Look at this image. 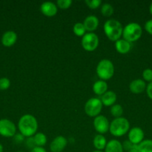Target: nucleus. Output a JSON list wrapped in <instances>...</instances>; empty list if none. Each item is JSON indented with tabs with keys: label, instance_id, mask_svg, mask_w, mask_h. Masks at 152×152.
<instances>
[{
	"label": "nucleus",
	"instance_id": "obj_1",
	"mask_svg": "<svg viewBox=\"0 0 152 152\" xmlns=\"http://www.w3.org/2000/svg\"><path fill=\"white\" fill-rule=\"evenodd\" d=\"M18 129L19 133L25 137H33L38 129V123L36 117L28 114L22 115L18 122Z\"/></svg>",
	"mask_w": 152,
	"mask_h": 152
},
{
	"label": "nucleus",
	"instance_id": "obj_2",
	"mask_svg": "<svg viewBox=\"0 0 152 152\" xmlns=\"http://www.w3.org/2000/svg\"><path fill=\"white\" fill-rule=\"evenodd\" d=\"M104 34L112 42H116L121 39L123 32V26L119 21L115 19H107L103 26Z\"/></svg>",
	"mask_w": 152,
	"mask_h": 152
},
{
	"label": "nucleus",
	"instance_id": "obj_3",
	"mask_svg": "<svg viewBox=\"0 0 152 152\" xmlns=\"http://www.w3.org/2000/svg\"><path fill=\"white\" fill-rule=\"evenodd\" d=\"M130 122L125 117L115 118L110 123L109 132L113 136L120 137L128 133L130 130Z\"/></svg>",
	"mask_w": 152,
	"mask_h": 152
},
{
	"label": "nucleus",
	"instance_id": "obj_4",
	"mask_svg": "<svg viewBox=\"0 0 152 152\" xmlns=\"http://www.w3.org/2000/svg\"><path fill=\"white\" fill-rule=\"evenodd\" d=\"M142 35V28L137 22H130L123 28L122 37L124 39L132 43L141 38Z\"/></svg>",
	"mask_w": 152,
	"mask_h": 152
},
{
	"label": "nucleus",
	"instance_id": "obj_5",
	"mask_svg": "<svg viewBox=\"0 0 152 152\" xmlns=\"http://www.w3.org/2000/svg\"><path fill=\"white\" fill-rule=\"evenodd\" d=\"M114 65L110 59H103L99 61L96 66V74L100 80L107 81L114 75Z\"/></svg>",
	"mask_w": 152,
	"mask_h": 152
},
{
	"label": "nucleus",
	"instance_id": "obj_6",
	"mask_svg": "<svg viewBox=\"0 0 152 152\" xmlns=\"http://www.w3.org/2000/svg\"><path fill=\"white\" fill-rule=\"evenodd\" d=\"M103 104L101 99L97 97H92L88 99L84 105V111L87 116L95 118L100 115L102 111Z\"/></svg>",
	"mask_w": 152,
	"mask_h": 152
},
{
	"label": "nucleus",
	"instance_id": "obj_7",
	"mask_svg": "<svg viewBox=\"0 0 152 152\" xmlns=\"http://www.w3.org/2000/svg\"><path fill=\"white\" fill-rule=\"evenodd\" d=\"M98 45L99 38L94 32L86 33V34L81 38V46L86 51H94L98 47Z\"/></svg>",
	"mask_w": 152,
	"mask_h": 152
},
{
	"label": "nucleus",
	"instance_id": "obj_8",
	"mask_svg": "<svg viewBox=\"0 0 152 152\" xmlns=\"http://www.w3.org/2000/svg\"><path fill=\"white\" fill-rule=\"evenodd\" d=\"M16 133V125L8 119L0 120V135L4 137H13Z\"/></svg>",
	"mask_w": 152,
	"mask_h": 152
},
{
	"label": "nucleus",
	"instance_id": "obj_9",
	"mask_svg": "<svg viewBox=\"0 0 152 152\" xmlns=\"http://www.w3.org/2000/svg\"><path fill=\"white\" fill-rule=\"evenodd\" d=\"M110 123L108 119L105 116L100 114L94 118L93 127L95 130L98 132V134L103 135L109 132Z\"/></svg>",
	"mask_w": 152,
	"mask_h": 152
},
{
	"label": "nucleus",
	"instance_id": "obj_10",
	"mask_svg": "<svg viewBox=\"0 0 152 152\" xmlns=\"http://www.w3.org/2000/svg\"><path fill=\"white\" fill-rule=\"evenodd\" d=\"M144 132L139 127H134L128 132V140L135 145H138L140 142H142L144 140Z\"/></svg>",
	"mask_w": 152,
	"mask_h": 152
},
{
	"label": "nucleus",
	"instance_id": "obj_11",
	"mask_svg": "<svg viewBox=\"0 0 152 152\" xmlns=\"http://www.w3.org/2000/svg\"><path fill=\"white\" fill-rule=\"evenodd\" d=\"M67 143H68V141L66 138L64 137L63 136L59 135L54 138L53 140L51 142L49 148H50L51 152H62L66 147Z\"/></svg>",
	"mask_w": 152,
	"mask_h": 152
},
{
	"label": "nucleus",
	"instance_id": "obj_12",
	"mask_svg": "<svg viewBox=\"0 0 152 152\" xmlns=\"http://www.w3.org/2000/svg\"><path fill=\"white\" fill-rule=\"evenodd\" d=\"M40 10L44 16L52 17L58 13V7L57 4L52 1H44L40 5Z\"/></svg>",
	"mask_w": 152,
	"mask_h": 152
},
{
	"label": "nucleus",
	"instance_id": "obj_13",
	"mask_svg": "<svg viewBox=\"0 0 152 152\" xmlns=\"http://www.w3.org/2000/svg\"><path fill=\"white\" fill-rule=\"evenodd\" d=\"M1 41L4 47H11L17 41V34L13 31H6L3 34Z\"/></svg>",
	"mask_w": 152,
	"mask_h": 152
},
{
	"label": "nucleus",
	"instance_id": "obj_14",
	"mask_svg": "<svg viewBox=\"0 0 152 152\" xmlns=\"http://www.w3.org/2000/svg\"><path fill=\"white\" fill-rule=\"evenodd\" d=\"M86 31L89 33H92L98 28L99 25V20L98 17L94 15H89L84 19L83 22Z\"/></svg>",
	"mask_w": 152,
	"mask_h": 152
},
{
	"label": "nucleus",
	"instance_id": "obj_15",
	"mask_svg": "<svg viewBox=\"0 0 152 152\" xmlns=\"http://www.w3.org/2000/svg\"><path fill=\"white\" fill-rule=\"evenodd\" d=\"M146 86L147 85L144 80L142 79H136L131 82L129 85V89L133 94H139L146 90Z\"/></svg>",
	"mask_w": 152,
	"mask_h": 152
},
{
	"label": "nucleus",
	"instance_id": "obj_16",
	"mask_svg": "<svg viewBox=\"0 0 152 152\" xmlns=\"http://www.w3.org/2000/svg\"><path fill=\"white\" fill-rule=\"evenodd\" d=\"M100 99H101L103 105L107 107H111L112 105L116 103V100H117V95L113 91H107L102 96H101Z\"/></svg>",
	"mask_w": 152,
	"mask_h": 152
},
{
	"label": "nucleus",
	"instance_id": "obj_17",
	"mask_svg": "<svg viewBox=\"0 0 152 152\" xmlns=\"http://www.w3.org/2000/svg\"><path fill=\"white\" fill-rule=\"evenodd\" d=\"M131 43L127 40L122 39H119V40L115 42V48L116 51L120 54H126L131 50Z\"/></svg>",
	"mask_w": 152,
	"mask_h": 152
},
{
	"label": "nucleus",
	"instance_id": "obj_18",
	"mask_svg": "<svg viewBox=\"0 0 152 152\" xmlns=\"http://www.w3.org/2000/svg\"><path fill=\"white\" fill-rule=\"evenodd\" d=\"M92 91L98 96H102L104 93H106L108 91L107 83L104 80H97L94 83L93 86H92Z\"/></svg>",
	"mask_w": 152,
	"mask_h": 152
},
{
	"label": "nucleus",
	"instance_id": "obj_19",
	"mask_svg": "<svg viewBox=\"0 0 152 152\" xmlns=\"http://www.w3.org/2000/svg\"><path fill=\"white\" fill-rule=\"evenodd\" d=\"M104 152H124L122 142L117 140H110L107 142Z\"/></svg>",
	"mask_w": 152,
	"mask_h": 152
},
{
	"label": "nucleus",
	"instance_id": "obj_20",
	"mask_svg": "<svg viewBox=\"0 0 152 152\" xmlns=\"http://www.w3.org/2000/svg\"><path fill=\"white\" fill-rule=\"evenodd\" d=\"M107 143V139H106V137L104 135L98 134L94 137L92 144H93V146L95 147V150H101V151H103L105 148Z\"/></svg>",
	"mask_w": 152,
	"mask_h": 152
},
{
	"label": "nucleus",
	"instance_id": "obj_21",
	"mask_svg": "<svg viewBox=\"0 0 152 152\" xmlns=\"http://www.w3.org/2000/svg\"><path fill=\"white\" fill-rule=\"evenodd\" d=\"M33 138H34L35 146L43 147L47 142V137L44 133H42V132H37L33 136Z\"/></svg>",
	"mask_w": 152,
	"mask_h": 152
},
{
	"label": "nucleus",
	"instance_id": "obj_22",
	"mask_svg": "<svg viewBox=\"0 0 152 152\" xmlns=\"http://www.w3.org/2000/svg\"><path fill=\"white\" fill-rule=\"evenodd\" d=\"M73 33L75 36L78 37H83L86 34V28L82 22H77L73 25Z\"/></svg>",
	"mask_w": 152,
	"mask_h": 152
},
{
	"label": "nucleus",
	"instance_id": "obj_23",
	"mask_svg": "<svg viewBox=\"0 0 152 152\" xmlns=\"http://www.w3.org/2000/svg\"><path fill=\"white\" fill-rule=\"evenodd\" d=\"M137 147L139 152H152V140H144Z\"/></svg>",
	"mask_w": 152,
	"mask_h": 152
},
{
	"label": "nucleus",
	"instance_id": "obj_24",
	"mask_svg": "<svg viewBox=\"0 0 152 152\" xmlns=\"http://www.w3.org/2000/svg\"><path fill=\"white\" fill-rule=\"evenodd\" d=\"M114 8L110 3H104L101 6V13L105 17H110L113 14Z\"/></svg>",
	"mask_w": 152,
	"mask_h": 152
},
{
	"label": "nucleus",
	"instance_id": "obj_25",
	"mask_svg": "<svg viewBox=\"0 0 152 152\" xmlns=\"http://www.w3.org/2000/svg\"><path fill=\"white\" fill-rule=\"evenodd\" d=\"M124 113V109L120 104H114L110 107V114L115 118L122 117Z\"/></svg>",
	"mask_w": 152,
	"mask_h": 152
},
{
	"label": "nucleus",
	"instance_id": "obj_26",
	"mask_svg": "<svg viewBox=\"0 0 152 152\" xmlns=\"http://www.w3.org/2000/svg\"><path fill=\"white\" fill-rule=\"evenodd\" d=\"M72 0H58L56 2L58 8L63 9V10L69 8L72 6Z\"/></svg>",
	"mask_w": 152,
	"mask_h": 152
},
{
	"label": "nucleus",
	"instance_id": "obj_27",
	"mask_svg": "<svg viewBox=\"0 0 152 152\" xmlns=\"http://www.w3.org/2000/svg\"><path fill=\"white\" fill-rule=\"evenodd\" d=\"M85 4H86L89 8L95 10V9L98 8L100 6H101V0H86Z\"/></svg>",
	"mask_w": 152,
	"mask_h": 152
},
{
	"label": "nucleus",
	"instance_id": "obj_28",
	"mask_svg": "<svg viewBox=\"0 0 152 152\" xmlns=\"http://www.w3.org/2000/svg\"><path fill=\"white\" fill-rule=\"evenodd\" d=\"M10 86V80L7 77L0 79V91H5Z\"/></svg>",
	"mask_w": 152,
	"mask_h": 152
},
{
	"label": "nucleus",
	"instance_id": "obj_29",
	"mask_svg": "<svg viewBox=\"0 0 152 152\" xmlns=\"http://www.w3.org/2000/svg\"><path fill=\"white\" fill-rule=\"evenodd\" d=\"M142 76L143 80L145 82H148V83L152 82V69H151V68L145 69L142 71Z\"/></svg>",
	"mask_w": 152,
	"mask_h": 152
},
{
	"label": "nucleus",
	"instance_id": "obj_30",
	"mask_svg": "<svg viewBox=\"0 0 152 152\" xmlns=\"http://www.w3.org/2000/svg\"><path fill=\"white\" fill-rule=\"evenodd\" d=\"M122 148H123L124 151H128L129 150H131V148H132L135 145H134L132 142H130L128 140H125L123 142H122Z\"/></svg>",
	"mask_w": 152,
	"mask_h": 152
},
{
	"label": "nucleus",
	"instance_id": "obj_31",
	"mask_svg": "<svg viewBox=\"0 0 152 152\" xmlns=\"http://www.w3.org/2000/svg\"><path fill=\"white\" fill-rule=\"evenodd\" d=\"M145 30L150 35L152 36V19H149L145 24Z\"/></svg>",
	"mask_w": 152,
	"mask_h": 152
},
{
	"label": "nucleus",
	"instance_id": "obj_32",
	"mask_svg": "<svg viewBox=\"0 0 152 152\" xmlns=\"http://www.w3.org/2000/svg\"><path fill=\"white\" fill-rule=\"evenodd\" d=\"M25 145H26L27 147L31 148V149L35 147V144H34V138H33V137L27 138V140H25Z\"/></svg>",
	"mask_w": 152,
	"mask_h": 152
},
{
	"label": "nucleus",
	"instance_id": "obj_33",
	"mask_svg": "<svg viewBox=\"0 0 152 152\" xmlns=\"http://www.w3.org/2000/svg\"><path fill=\"white\" fill-rule=\"evenodd\" d=\"M24 140H25V137L22 134H21L20 133L17 134H16L14 137H13V140L16 142H17V143H21V142H23Z\"/></svg>",
	"mask_w": 152,
	"mask_h": 152
},
{
	"label": "nucleus",
	"instance_id": "obj_34",
	"mask_svg": "<svg viewBox=\"0 0 152 152\" xmlns=\"http://www.w3.org/2000/svg\"><path fill=\"white\" fill-rule=\"evenodd\" d=\"M146 94H147L148 96L152 99V82L149 83L146 86Z\"/></svg>",
	"mask_w": 152,
	"mask_h": 152
},
{
	"label": "nucleus",
	"instance_id": "obj_35",
	"mask_svg": "<svg viewBox=\"0 0 152 152\" xmlns=\"http://www.w3.org/2000/svg\"><path fill=\"white\" fill-rule=\"evenodd\" d=\"M31 152H47L43 147L35 146L34 148L31 150Z\"/></svg>",
	"mask_w": 152,
	"mask_h": 152
},
{
	"label": "nucleus",
	"instance_id": "obj_36",
	"mask_svg": "<svg viewBox=\"0 0 152 152\" xmlns=\"http://www.w3.org/2000/svg\"><path fill=\"white\" fill-rule=\"evenodd\" d=\"M127 152H139V149H138V147H137V145H134V147H133L132 148H131V150H129Z\"/></svg>",
	"mask_w": 152,
	"mask_h": 152
},
{
	"label": "nucleus",
	"instance_id": "obj_37",
	"mask_svg": "<svg viewBox=\"0 0 152 152\" xmlns=\"http://www.w3.org/2000/svg\"><path fill=\"white\" fill-rule=\"evenodd\" d=\"M149 12H150L151 14L152 15V1L150 4V5H149Z\"/></svg>",
	"mask_w": 152,
	"mask_h": 152
},
{
	"label": "nucleus",
	"instance_id": "obj_38",
	"mask_svg": "<svg viewBox=\"0 0 152 152\" xmlns=\"http://www.w3.org/2000/svg\"><path fill=\"white\" fill-rule=\"evenodd\" d=\"M0 152H3V145L0 143Z\"/></svg>",
	"mask_w": 152,
	"mask_h": 152
},
{
	"label": "nucleus",
	"instance_id": "obj_39",
	"mask_svg": "<svg viewBox=\"0 0 152 152\" xmlns=\"http://www.w3.org/2000/svg\"><path fill=\"white\" fill-rule=\"evenodd\" d=\"M92 152H104V151H101V150H94Z\"/></svg>",
	"mask_w": 152,
	"mask_h": 152
},
{
	"label": "nucleus",
	"instance_id": "obj_40",
	"mask_svg": "<svg viewBox=\"0 0 152 152\" xmlns=\"http://www.w3.org/2000/svg\"><path fill=\"white\" fill-rule=\"evenodd\" d=\"M19 152H23V151H19Z\"/></svg>",
	"mask_w": 152,
	"mask_h": 152
}]
</instances>
